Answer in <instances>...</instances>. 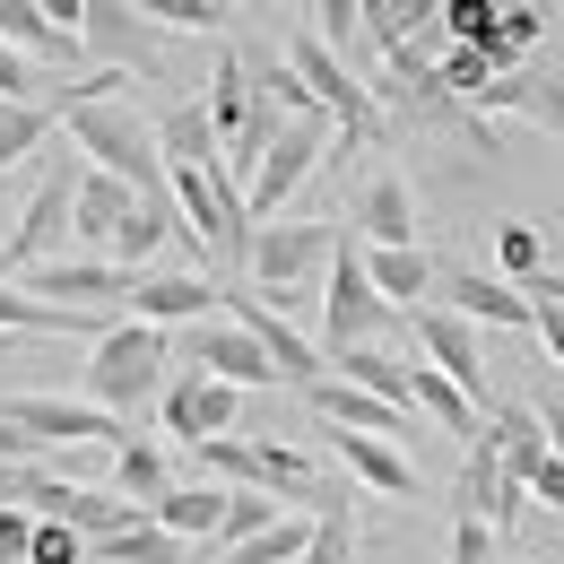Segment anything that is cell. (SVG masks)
<instances>
[{
  "label": "cell",
  "mask_w": 564,
  "mask_h": 564,
  "mask_svg": "<svg viewBox=\"0 0 564 564\" xmlns=\"http://www.w3.org/2000/svg\"><path fill=\"white\" fill-rule=\"evenodd\" d=\"M200 460H209L217 487H243V495H270V503H304L313 521L322 512H356L348 478H330L322 460H304L295 443H270V434H226V443H200Z\"/></svg>",
  "instance_id": "obj_1"
},
{
  "label": "cell",
  "mask_w": 564,
  "mask_h": 564,
  "mask_svg": "<svg viewBox=\"0 0 564 564\" xmlns=\"http://www.w3.org/2000/svg\"><path fill=\"white\" fill-rule=\"evenodd\" d=\"M62 140L96 165V174H113V183H131L140 200L165 192V156H156V122H140L122 96H70L62 105Z\"/></svg>",
  "instance_id": "obj_2"
},
{
  "label": "cell",
  "mask_w": 564,
  "mask_h": 564,
  "mask_svg": "<svg viewBox=\"0 0 564 564\" xmlns=\"http://www.w3.org/2000/svg\"><path fill=\"white\" fill-rule=\"evenodd\" d=\"M78 174H87V156L70 140L44 148V174H35V192L18 200V226L0 235V279L18 286L26 270H44V261H62V243H70V209H78Z\"/></svg>",
  "instance_id": "obj_3"
},
{
  "label": "cell",
  "mask_w": 564,
  "mask_h": 564,
  "mask_svg": "<svg viewBox=\"0 0 564 564\" xmlns=\"http://www.w3.org/2000/svg\"><path fill=\"white\" fill-rule=\"evenodd\" d=\"M165 382H174V330H148V322H105V339L87 348V409L131 417V409H148Z\"/></svg>",
  "instance_id": "obj_4"
},
{
  "label": "cell",
  "mask_w": 564,
  "mask_h": 564,
  "mask_svg": "<svg viewBox=\"0 0 564 564\" xmlns=\"http://www.w3.org/2000/svg\"><path fill=\"white\" fill-rule=\"evenodd\" d=\"M339 235H348V226H330V217H270V226H252V261H243V279L261 286L270 313H295L304 286L330 270Z\"/></svg>",
  "instance_id": "obj_5"
},
{
  "label": "cell",
  "mask_w": 564,
  "mask_h": 564,
  "mask_svg": "<svg viewBox=\"0 0 564 564\" xmlns=\"http://www.w3.org/2000/svg\"><path fill=\"white\" fill-rule=\"evenodd\" d=\"M165 192H174V209L183 226L209 243L226 270H243L252 261V209H243V174L217 156V165H192V174H165Z\"/></svg>",
  "instance_id": "obj_6"
},
{
  "label": "cell",
  "mask_w": 564,
  "mask_h": 564,
  "mask_svg": "<svg viewBox=\"0 0 564 564\" xmlns=\"http://www.w3.org/2000/svg\"><path fill=\"white\" fill-rule=\"evenodd\" d=\"M286 70L304 78V96L339 122V148H365V140H382V131H391V122H382V105H373V87H365L339 53H322V35H313V26H295V35H286Z\"/></svg>",
  "instance_id": "obj_7"
},
{
  "label": "cell",
  "mask_w": 564,
  "mask_h": 564,
  "mask_svg": "<svg viewBox=\"0 0 564 564\" xmlns=\"http://www.w3.org/2000/svg\"><path fill=\"white\" fill-rule=\"evenodd\" d=\"M339 156V122L313 105V113H295L279 140H270V156L252 165V183H243V209H252V226H270V217L295 200V183H313L322 165Z\"/></svg>",
  "instance_id": "obj_8"
},
{
  "label": "cell",
  "mask_w": 564,
  "mask_h": 564,
  "mask_svg": "<svg viewBox=\"0 0 564 564\" xmlns=\"http://www.w3.org/2000/svg\"><path fill=\"white\" fill-rule=\"evenodd\" d=\"M382 330H400V313L365 279V243L339 235V252H330V270H322V348L348 356V348H373Z\"/></svg>",
  "instance_id": "obj_9"
},
{
  "label": "cell",
  "mask_w": 564,
  "mask_h": 564,
  "mask_svg": "<svg viewBox=\"0 0 564 564\" xmlns=\"http://www.w3.org/2000/svg\"><path fill=\"white\" fill-rule=\"evenodd\" d=\"M243 417V391L235 382H217L200 365H174V382L156 391V425L174 434V443H226Z\"/></svg>",
  "instance_id": "obj_10"
},
{
  "label": "cell",
  "mask_w": 564,
  "mask_h": 564,
  "mask_svg": "<svg viewBox=\"0 0 564 564\" xmlns=\"http://www.w3.org/2000/svg\"><path fill=\"white\" fill-rule=\"evenodd\" d=\"M409 348H417L425 365H434V373H452V382H460V391H469V400H478V409L495 417V391H487V348H478V322H460L452 304H417V313H409Z\"/></svg>",
  "instance_id": "obj_11"
},
{
  "label": "cell",
  "mask_w": 564,
  "mask_h": 564,
  "mask_svg": "<svg viewBox=\"0 0 564 564\" xmlns=\"http://www.w3.org/2000/svg\"><path fill=\"white\" fill-rule=\"evenodd\" d=\"M0 417L18 425V434H35L44 452H62V443H96V452H113L131 425L105 417V409H87V400H62V391H18V400H0Z\"/></svg>",
  "instance_id": "obj_12"
},
{
  "label": "cell",
  "mask_w": 564,
  "mask_h": 564,
  "mask_svg": "<svg viewBox=\"0 0 564 564\" xmlns=\"http://www.w3.org/2000/svg\"><path fill=\"white\" fill-rule=\"evenodd\" d=\"M78 53L96 62V70H156L165 62V35L148 26L131 0H87V18H78Z\"/></svg>",
  "instance_id": "obj_13"
},
{
  "label": "cell",
  "mask_w": 564,
  "mask_h": 564,
  "mask_svg": "<svg viewBox=\"0 0 564 564\" xmlns=\"http://www.w3.org/2000/svg\"><path fill=\"white\" fill-rule=\"evenodd\" d=\"M174 365H200V373H217V382H235V391H261V382H279V365L261 356V339L243 330V322H192L183 339H174Z\"/></svg>",
  "instance_id": "obj_14"
},
{
  "label": "cell",
  "mask_w": 564,
  "mask_h": 564,
  "mask_svg": "<svg viewBox=\"0 0 564 564\" xmlns=\"http://www.w3.org/2000/svg\"><path fill=\"white\" fill-rule=\"evenodd\" d=\"M217 313H226V286H209L200 270L131 279V322H148V330H192V322H217Z\"/></svg>",
  "instance_id": "obj_15"
},
{
  "label": "cell",
  "mask_w": 564,
  "mask_h": 564,
  "mask_svg": "<svg viewBox=\"0 0 564 564\" xmlns=\"http://www.w3.org/2000/svg\"><path fill=\"white\" fill-rule=\"evenodd\" d=\"M226 322H243L252 339H261V356L279 365V382H295V391H313L322 373H330V356H322V339H304L286 313H270L261 295H226Z\"/></svg>",
  "instance_id": "obj_16"
},
{
  "label": "cell",
  "mask_w": 564,
  "mask_h": 564,
  "mask_svg": "<svg viewBox=\"0 0 564 564\" xmlns=\"http://www.w3.org/2000/svg\"><path fill=\"white\" fill-rule=\"evenodd\" d=\"M356 243L365 252H409L417 243V192H409L400 165H373L356 183Z\"/></svg>",
  "instance_id": "obj_17"
},
{
  "label": "cell",
  "mask_w": 564,
  "mask_h": 564,
  "mask_svg": "<svg viewBox=\"0 0 564 564\" xmlns=\"http://www.w3.org/2000/svg\"><path fill=\"white\" fill-rule=\"evenodd\" d=\"M18 286H26L35 304H62V313H96V322H105V304H131V279H122L113 261H87V252H78V261H44V270H26Z\"/></svg>",
  "instance_id": "obj_18"
},
{
  "label": "cell",
  "mask_w": 564,
  "mask_h": 564,
  "mask_svg": "<svg viewBox=\"0 0 564 564\" xmlns=\"http://www.w3.org/2000/svg\"><path fill=\"white\" fill-rule=\"evenodd\" d=\"M434 304H452L478 330H530V295L487 279V270H434Z\"/></svg>",
  "instance_id": "obj_19"
},
{
  "label": "cell",
  "mask_w": 564,
  "mask_h": 564,
  "mask_svg": "<svg viewBox=\"0 0 564 564\" xmlns=\"http://www.w3.org/2000/svg\"><path fill=\"white\" fill-rule=\"evenodd\" d=\"M304 400H313V417L339 425V434H382V443H409V434H417V417H409V409H391V400L356 391V382H339V373H322Z\"/></svg>",
  "instance_id": "obj_20"
},
{
  "label": "cell",
  "mask_w": 564,
  "mask_h": 564,
  "mask_svg": "<svg viewBox=\"0 0 564 564\" xmlns=\"http://www.w3.org/2000/svg\"><path fill=\"white\" fill-rule=\"evenodd\" d=\"M131 209H140V192L87 165V174H78V209H70V243H87V261H105V252H113V235L131 226Z\"/></svg>",
  "instance_id": "obj_21"
},
{
  "label": "cell",
  "mask_w": 564,
  "mask_h": 564,
  "mask_svg": "<svg viewBox=\"0 0 564 564\" xmlns=\"http://www.w3.org/2000/svg\"><path fill=\"white\" fill-rule=\"evenodd\" d=\"M330 434V452H339V469H348L356 487L391 495V503H409L417 495V469H409V452L400 443H382V434H339V425H322Z\"/></svg>",
  "instance_id": "obj_22"
},
{
  "label": "cell",
  "mask_w": 564,
  "mask_h": 564,
  "mask_svg": "<svg viewBox=\"0 0 564 564\" xmlns=\"http://www.w3.org/2000/svg\"><path fill=\"white\" fill-rule=\"evenodd\" d=\"M409 409H417V417H434L452 443H478V434H487V409H478L452 373H434V365H409Z\"/></svg>",
  "instance_id": "obj_23"
},
{
  "label": "cell",
  "mask_w": 564,
  "mask_h": 564,
  "mask_svg": "<svg viewBox=\"0 0 564 564\" xmlns=\"http://www.w3.org/2000/svg\"><path fill=\"white\" fill-rule=\"evenodd\" d=\"M113 495L140 503V512H156V503L174 495V460H165L156 434H122V443H113Z\"/></svg>",
  "instance_id": "obj_24"
},
{
  "label": "cell",
  "mask_w": 564,
  "mask_h": 564,
  "mask_svg": "<svg viewBox=\"0 0 564 564\" xmlns=\"http://www.w3.org/2000/svg\"><path fill=\"white\" fill-rule=\"evenodd\" d=\"M226 495H235V487H217V478H200V487H174L156 512H148V521H156L165 539H183V547H209L217 521H226Z\"/></svg>",
  "instance_id": "obj_25"
},
{
  "label": "cell",
  "mask_w": 564,
  "mask_h": 564,
  "mask_svg": "<svg viewBox=\"0 0 564 564\" xmlns=\"http://www.w3.org/2000/svg\"><path fill=\"white\" fill-rule=\"evenodd\" d=\"M156 156H165V174L217 165V122H209V105H165V113H156Z\"/></svg>",
  "instance_id": "obj_26"
},
{
  "label": "cell",
  "mask_w": 564,
  "mask_h": 564,
  "mask_svg": "<svg viewBox=\"0 0 564 564\" xmlns=\"http://www.w3.org/2000/svg\"><path fill=\"white\" fill-rule=\"evenodd\" d=\"M487 443H495V460H503V478H512V487H530V469L547 460V425H539L530 400H521V409H495V417H487Z\"/></svg>",
  "instance_id": "obj_27"
},
{
  "label": "cell",
  "mask_w": 564,
  "mask_h": 564,
  "mask_svg": "<svg viewBox=\"0 0 564 564\" xmlns=\"http://www.w3.org/2000/svg\"><path fill=\"white\" fill-rule=\"evenodd\" d=\"M434 270H443V261H425L417 243H409V252H365V279H373V295H382L391 313H417L425 295H434Z\"/></svg>",
  "instance_id": "obj_28"
},
{
  "label": "cell",
  "mask_w": 564,
  "mask_h": 564,
  "mask_svg": "<svg viewBox=\"0 0 564 564\" xmlns=\"http://www.w3.org/2000/svg\"><path fill=\"white\" fill-rule=\"evenodd\" d=\"M53 140H62V113H53V105H0V183H9L18 165H35Z\"/></svg>",
  "instance_id": "obj_29"
},
{
  "label": "cell",
  "mask_w": 564,
  "mask_h": 564,
  "mask_svg": "<svg viewBox=\"0 0 564 564\" xmlns=\"http://www.w3.org/2000/svg\"><path fill=\"white\" fill-rule=\"evenodd\" d=\"M330 373H339V382H356V391H373V400H391V409H409V365H400V356L348 348V356H330ZM409 417H417V409H409Z\"/></svg>",
  "instance_id": "obj_30"
},
{
  "label": "cell",
  "mask_w": 564,
  "mask_h": 564,
  "mask_svg": "<svg viewBox=\"0 0 564 564\" xmlns=\"http://www.w3.org/2000/svg\"><path fill=\"white\" fill-rule=\"evenodd\" d=\"M495 279H503V286H530V279H547V235H539L530 217L495 226Z\"/></svg>",
  "instance_id": "obj_31"
},
{
  "label": "cell",
  "mask_w": 564,
  "mask_h": 564,
  "mask_svg": "<svg viewBox=\"0 0 564 564\" xmlns=\"http://www.w3.org/2000/svg\"><path fill=\"white\" fill-rule=\"evenodd\" d=\"M304 539H313V512H279L261 539H243V547H226L217 564H295L304 556Z\"/></svg>",
  "instance_id": "obj_32"
},
{
  "label": "cell",
  "mask_w": 564,
  "mask_h": 564,
  "mask_svg": "<svg viewBox=\"0 0 564 564\" xmlns=\"http://www.w3.org/2000/svg\"><path fill=\"white\" fill-rule=\"evenodd\" d=\"M87 564H192V556H183V539H165L156 521H131L122 539H105V547H87Z\"/></svg>",
  "instance_id": "obj_33"
},
{
  "label": "cell",
  "mask_w": 564,
  "mask_h": 564,
  "mask_svg": "<svg viewBox=\"0 0 564 564\" xmlns=\"http://www.w3.org/2000/svg\"><path fill=\"white\" fill-rule=\"evenodd\" d=\"M313 9V35H322V53H339L356 70V53H365V0H304Z\"/></svg>",
  "instance_id": "obj_34"
},
{
  "label": "cell",
  "mask_w": 564,
  "mask_h": 564,
  "mask_svg": "<svg viewBox=\"0 0 564 564\" xmlns=\"http://www.w3.org/2000/svg\"><path fill=\"white\" fill-rule=\"evenodd\" d=\"M131 9H140L156 35H165V26H174V35H217V26H226V0H131Z\"/></svg>",
  "instance_id": "obj_35"
},
{
  "label": "cell",
  "mask_w": 564,
  "mask_h": 564,
  "mask_svg": "<svg viewBox=\"0 0 564 564\" xmlns=\"http://www.w3.org/2000/svg\"><path fill=\"white\" fill-rule=\"evenodd\" d=\"M279 512H286V503H270V495H243V487H235V495H226V521H217V539H209V547L226 556V547H243V539H261V530H270Z\"/></svg>",
  "instance_id": "obj_36"
},
{
  "label": "cell",
  "mask_w": 564,
  "mask_h": 564,
  "mask_svg": "<svg viewBox=\"0 0 564 564\" xmlns=\"http://www.w3.org/2000/svg\"><path fill=\"white\" fill-rule=\"evenodd\" d=\"M44 96H53V70L26 62L18 44H0V105H44Z\"/></svg>",
  "instance_id": "obj_37"
},
{
  "label": "cell",
  "mask_w": 564,
  "mask_h": 564,
  "mask_svg": "<svg viewBox=\"0 0 564 564\" xmlns=\"http://www.w3.org/2000/svg\"><path fill=\"white\" fill-rule=\"evenodd\" d=\"M295 564H356V512H322Z\"/></svg>",
  "instance_id": "obj_38"
},
{
  "label": "cell",
  "mask_w": 564,
  "mask_h": 564,
  "mask_svg": "<svg viewBox=\"0 0 564 564\" xmlns=\"http://www.w3.org/2000/svg\"><path fill=\"white\" fill-rule=\"evenodd\" d=\"M495 26H503V18H495V0H443V35H452V44L487 53V44H495Z\"/></svg>",
  "instance_id": "obj_39"
},
{
  "label": "cell",
  "mask_w": 564,
  "mask_h": 564,
  "mask_svg": "<svg viewBox=\"0 0 564 564\" xmlns=\"http://www.w3.org/2000/svg\"><path fill=\"white\" fill-rule=\"evenodd\" d=\"M495 556H503V530H487V521H452L443 564H495Z\"/></svg>",
  "instance_id": "obj_40"
},
{
  "label": "cell",
  "mask_w": 564,
  "mask_h": 564,
  "mask_svg": "<svg viewBox=\"0 0 564 564\" xmlns=\"http://www.w3.org/2000/svg\"><path fill=\"white\" fill-rule=\"evenodd\" d=\"M26 564H87V539H78L70 521H35V547Z\"/></svg>",
  "instance_id": "obj_41"
},
{
  "label": "cell",
  "mask_w": 564,
  "mask_h": 564,
  "mask_svg": "<svg viewBox=\"0 0 564 564\" xmlns=\"http://www.w3.org/2000/svg\"><path fill=\"white\" fill-rule=\"evenodd\" d=\"M530 503H539V512H564V460H556V452L530 469Z\"/></svg>",
  "instance_id": "obj_42"
},
{
  "label": "cell",
  "mask_w": 564,
  "mask_h": 564,
  "mask_svg": "<svg viewBox=\"0 0 564 564\" xmlns=\"http://www.w3.org/2000/svg\"><path fill=\"white\" fill-rule=\"evenodd\" d=\"M530 330H539V348L564 365V304H539V295H530Z\"/></svg>",
  "instance_id": "obj_43"
},
{
  "label": "cell",
  "mask_w": 564,
  "mask_h": 564,
  "mask_svg": "<svg viewBox=\"0 0 564 564\" xmlns=\"http://www.w3.org/2000/svg\"><path fill=\"white\" fill-rule=\"evenodd\" d=\"M26 460H44V443H35V434H18V425L0 417V469H26Z\"/></svg>",
  "instance_id": "obj_44"
},
{
  "label": "cell",
  "mask_w": 564,
  "mask_h": 564,
  "mask_svg": "<svg viewBox=\"0 0 564 564\" xmlns=\"http://www.w3.org/2000/svg\"><path fill=\"white\" fill-rule=\"evenodd\" d=\"M530 409H539V425H547V452L564 460V391H539Z\"/></svg>",
  "instance_id": "obj_45"
},
{
  "label": "cell",
  "mask_w": 564,
  "mask_h": 564,
  "mask_svg": "<svg viewBox=\"0 0 564 564\" xmlns=\"http://www.w3.org/2000/svg\"><path fill=\"white\" fill-rule=\"evenodd\" d=\"M35 9H44L53 35H78V18H87V0H35Z\"/></svg>",
  "instance_id": "obj_46"
},
{
  "label": "cell",
  "mask_w": 564,
  "mask_h": 564,
  "mask_svg": "<svg viewBox=\"0 0 564 564\" xmlns=\"http://www.w3.org/2000/svg\"><path fill=\"white\" fill-rule=\"evenodd\" d=\"M521 295H539V304H564V270H547V279H530Z\"/></svg>",
  "instance_id": "obj_47"
},
{
  "label": "cell",
  "mask_w": 564,
  "mask_h": 564,
  "mask_svg": "<svg viewBox=\"0 0 564 564\" xmlns=\"http://www.w3.org/2000/svg\"><path fill=\"white\" fill-rule=\"evenodd\" d=\"M0 217H18V183H0Z\"/></svg>",
  "instance_id": "obj_48"
}]
</instances>
